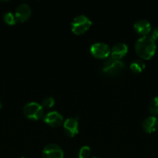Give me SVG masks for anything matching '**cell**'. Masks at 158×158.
Instances as JSON below:
<instances>
[{"label":"cell","mask_w":158,"mask_h":158,"mask_svg":"<svg viewBox=\"0 0 158 158\" xmlns=\"http://www.w3.org/2000/svg\"><path fill=\"white\" fill-rule=\"evenodd\" d=\"M55 104V100H54L53 97H47L46 98H44L43 100L41 103V106L43 108H46V109H48V108H51L54 106V105Z\"/></svg>","instance_id":"obj_17"},{"label":"cell","mask_w":158,"mask_h":158,"mask_svg":"<svg viewBox=\"0 0 158 158\" xmlns=\"http://www.w3.org/2000/svg\"><path fill=\"white\" fill-rule=\"evenodd\" d=\"M124 68L125 64L121 60L108 57L102 65V72L108 77H115L118 74H120Z\"/></svg>","instance_id":"obj_2"},{"label":"cell","mask_w":158,"mask_h":158,"mask_svg":"<svg viewBox=\"0 0 158 158\" xmlns=\"http://www.w3.org/2000/svg\"><path fill=\"white\" fill-rule=\"evenodd\" d=\"M91 53L98 59L108 58L111 49L108 44L105 43H95L91 46Z\"/></svg>","instance_id":"obj_5"},{"label":"cell","mask_w":158,"mask_h":158,"mask_svg":"<svg viewBox=\"0 0 158 158\" xmlns=\"http://www.w3.org/2000/svg\"><path fill=\"white\" fill-rule=\"evenodd\" d=\"M133 28L136 33L141 35L142 36L148 35V33L151 32L152 29L151 24L150 22L146 19H139L135 22Z\"/></svg>","instance_id":"obj_10"},{"label":"cell","mask_w":158,"mask_h":158,"mask_svg":"<svg viewBox=\"0 0 158 158\" xmlns=\"http://www.w3.org/2000/svg\"><path fill=\"white\" fill-rule=\"evenodd\" d=\"M25 117L31 120H38L43 116V108L41 105L36 102H29L23 107Z\"/></svg>","instance_id":"obj_4"},{"label":"cell","mask_w":158,"mask_h":158,"mask_svg":"<svg viewBox=\"0 0 158 158\" xmlns=\"http://www.w3.org/2000/svg\"><path fill=\"white\" fill-rule=\"evenodd\" d=\"M91 24L92 22L86 15H77L71 22V31L76 35H81L88 31L91 26Z\"/></svg>","instance_id":"obj_3"},{"label":"cell","mask_w":158,"mask_h":158,"mask_svg":"<svg viewBox=\"0 0 158 158\" xmlns=\"http://www.w3.org/2000/svg\"><path fill=\"white\" fill-rule=\"evenodd\" d=\"M43 158H64V151L59 145L50 143L44 147L42 151Z\"/></svg>","instance_id":"obj_6"},{"label":"cell","mask_w":158,"mask_h":158,"mask_svg":"<svg viewBox=\"0 0 158 158\" xmlns=\"http://www.w3.org/2000/svg\"><path fill=\"white\" fill-rule=\"evenodd\" d=\"M150 36L153 39L154 41L158 40V26L154 27L153 29H151V34H150Z\"/></svg>","instance_id":"obj_18"},{"label":"cell","mask_w":158,"mask_h":158,"mask_svg":"<svg viewBox=\"0 0 158 158\" xmlns=\"http://www.w3.org/2000/svg\"><path fill=\"white\" fill-rule=\"evenodd\" d=\"M91 150L88 146H83L78 153V158H88L91 156Z\"/></svg>","instance_id":"obj_16"},{"label":"cell","mask_w":158,"mask_h":158,"mask_svg":"<svg viewBox=\"0 0 158 158\" xmlns=\"http://www.w3.org/2000/svg\"><path fill=\"white\" fill-rule=\"evenodd\" d=\"M2 107V101L0 100V109H1Z\"/></svg>","instance_id":"obj_19"},{"label":"cell","mask_w":158,"mask_h":158,"mask_svg":"<svg viewBox=\"0 0 158 158\" xmlns=\"http://www.w3.org/2000/svg\"><path fill=\"white\" fill-rule=\"evenodd\" d=\"M64 131L70 137H74L78 133V120L77 118L70 117L63 123Z\"/></svg>","instance_id":"obj_9"},{"label":"cell","mask_w":158,"mask_h":158,"mask_svg":"<svg viewBox=\"0 0 158 158\" xmlns=\"http://www.w3.org/2000/svg\"><path fill=\"white\" fill-rule=\"evenodd\" d=\"M91 158H100L99 157H92Z\"/></svg>","instance_id":"obj_20"},{"label":"cell","mask_w":158,"mask_h":158,"mask_svg":"<svg viewBox=\"0 0 158 158\" xmlns=\"http://www.w3.org/2000/svg\"><path fill=\"white\" fill-rule=\"evenodd\" d=\"M31 8L26 3H22L19 5L15 9V17L17 22L20 23H23L26 22L31 15Z\"/></svg>","instance_id":"obj_7"},{"label":"cell","mask_w":158,"mask_h":158,"mask_svg":"<svg viewBox=\"0 0 158 158\" xmlns=\"http://www.w3.org/2000/svg\"><path fill=\"white\" fill-rule=\"evenodd\" d=\"M3 19L6 22V23H7L8 25H10V26L15 25L17 22L16 19H15V15H13L10 12H7L4 14V15H3Z\"/></svg>","instance_id":"obj_15"},{"label":"cell","mask_w":158,"mask_h":158,"mask_svg":"<svg viewBox=\"0 0 158 158\" xmlns=\"http://www.w3.org/2000/svg\"><path fill=\"white\" fill-rule=\"evenodd\" d=\"M43 121L53 127H60L63 123V116L57 111H50L43 117Z\"/></svg>","instance_id":"obj_8"},{"label":"cell","mask_w":158,"mask_h":158,"mask_svg":"<svg viewBox=\"0 0 158 158\" xmlns=\"http://www.w3.org/2000/svg\"><path fill=\"white\" fill-rule=\"evenodd\" d=\"M130 69L135 73H139L143 72L145 69L146 64L143 60H135L130 63Z\"/></svg>","instance_id":"obj_13"},{"label":"cell","mask_w":158,"mask_h":158,"mask_svg":"<svg viewBox=\"0 0 158 158\" xmlns=\"http://www.w3.org/2000/svg\"><path fill=\"white\" fill-rule=\"evenodd\" d=\"M20 158H26V157H20Z\"/></svg>","instance_id":"obj_21"},{"label":"cell","mask_w":158,"mask_h":158,"mask_svg":"<svg viewBox=\"0 0 158 158\" xmlns=\"http://www.w3.org/2000/svg\"><path fill=\"white\" fill-rule=\"evenodd\" d=\"M143 130L147 134L155 132L158 129V119L154 116L147 117L142 123Z\"/></svg>","instance_id":"obj_12"},{"label":"cell","mask_w":158,"mask_h":158,"mask_svg":"<svg viewBox=\"0 0 158 158\" xmlns=\"http://www.w3.org/2000/svg\"><path fill=\"white\" fill-rule=\"evenodd\" d=\"M128 52V46L124 43H118L115 44L111 49V57L115 60L122 59Z\"/></svg>","instance_id":"obj_11"},{"label":"cell","mask_w":158,"mask_h":158,"mask_svg":"<svg viewBox=\"0 0 158 158\" xmlns=\"http://www.w3.org/2000/svg\"><path fill=\"white\" fill-rule=\"evenodd\" d=\"M149 110L153 116L158 115V97H153L149 104Z\"/></svg>","instance_id":"obj_14"},{"label":"cell","mask_w":158,"mask_h":158,"mask_svg":"<svg viewBox=\"0 0 158 158\" xmlns=\"http://www.w3.org/2000/svg\"><path fill=\"white\" fill-rule=\"evenodd\" d=\"M156 46L155 41L150 35L141 36L135 43L136 52L140 58L143 60H150L154 56Z\"/></svg>","instance_id":"obj_1"}]
</instances>
